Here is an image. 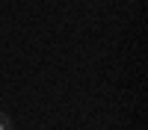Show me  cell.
Masks as SVG:
<instances>
[{
    "mask_svg": "<svg viewBox=\"0 0 148 130\" xmlns=\"http://www.w3.org/2000/svg\"><path fill=\"white\" fill-rule=\"evenodd\" d=\"M0 130H12V118L6 112H0Z\"/></svg>",
    "mask_w": 148,
    "mask_h": 130,
    "instance_id": "6da1fadb",
    "label": "cell"
}]
</instances>
